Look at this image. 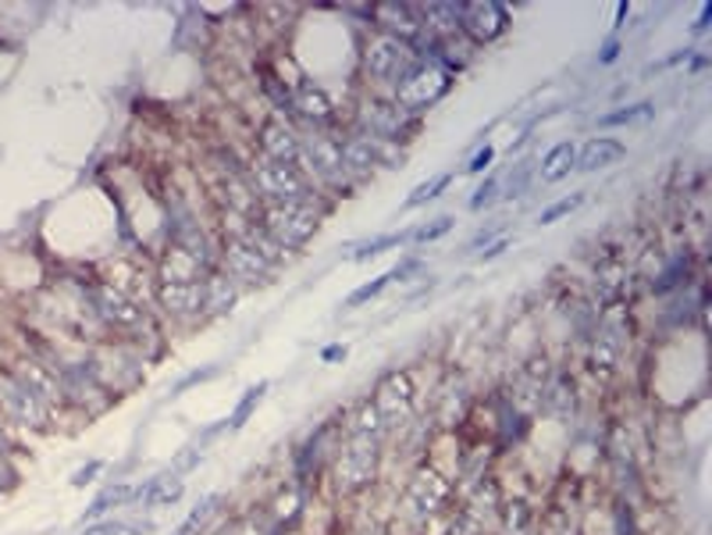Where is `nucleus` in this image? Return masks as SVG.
I'll return each mask as SVG.
<instances>
[{"label": "nucleus", "instance_id": "nucleus-1", "mask_svg": "<svg viewBox=\"0 0 712 535\" xmlns=\"http://www.w3.org/2000/svg\"><path fill=\"white\" fill-rule=\"evenodd\" d=\"M382 436L385 425L371 403L360 407V414L349 425L346 446L339 450V464H335V478H339L342 493L367 489L374 475H378V457H382Z\"/></svg>", "mask_w": 712, "mask_h": 535}, {"label": "nucleus", "instance_id": "nucleus-2", "mask_svg": "<svg viewBox=\"0 0 712 535\" xmlns=\"http://www.w3.org/2000/svg\"><path fill=\"white\" fill-rule=\"evenodd\" d=\"M246 183L253 186L257 200H267V203H303V208H314V200H317L310 178L296 169V164L271 161L264 154L250 161Z\"/></svg>", "mask_w": 712, "mask_h": 535}, {"label": "nucleus", "instance_id": "nucleus-3", "mask_svg": "<svg viewBox=\"0 0 712 535\" xmlns=\"http://www.w3.org/2000/svg\"><path fill=\"white\" fill-rule=\"evenodd\" d=\"M0 411L18 428H47L50 418H54V403L18 368H4L0 372Z\"/></svg>", "mask_w": 712, "mask_h": 535}, {"label": "nucleus", "instance_id": "nucleus-4", "mask_svg": "<svg viewBox=\"0 0 712 535\" xmlns=\"http://www.w3.org/2000/svg\"><path fill=\"white\" fill-rule=\"evenodd\" d=\"M261 214V228L285 250H300L321 228V211L303 208V203H267Z\"/></svg>", "mask_w": 712, "mask_h": 535}, {"label": "nucleus", "instance_id": "nucleus-5", "mask_svg": "<svg viewBox=\"0 0 712 535\" xmlns=\"http://www.w3.org/2000/svg\"><path fill=\"white\" fill-rule=\"evenodd\" d=\"M417 65H421L417 54H413L403 40H396V36L374 33L367 40V47H364V69H367L371 79L382 83V86L396 89Z\"/></svg>", "mask_w": 712, "mask_h": 535}, {"label": "nucleus", "instance_id": "nucleus-6", "mask_svg": "<svg viewBox=\"0 0 712 535\" xmlns=\"http://www.w3.org/2000/svg\"><path fill=\"white\" fill-rule=\"evenodd\" d=\"M357 133H367V136L388 139V144H396V147H407L410 139L421 133V119L407 114L396 100L371 97L364 111L357 114Z\"/></svg>", "mask_w": 712, "mask_h": 535}, {"label": "nucleus", "instance_id": "nucleus-7", "mask_svg": "<svg viewBox=\"0 0 712 535\" xmlns=\"http://www.w3.org/2000/svg\"><path fill=\"white\" fill-rule=\"evenodd\" d=\"M449 86H452V75L446 69H438V65H421L413 69L403 83L396 86V104L403 108L407 114H413V119H421V114L427 108H435L438 100H442L449 94Z\"/></svg>", "mask_w": 712, "mask_h": 535}, {"label": "nucleus", "instance_id": "nucleus-8", "mask_svg": "<svg viewBox=\"0 0 712 535\" xmlns=\"http://www.w3.org/2000/svg\"><path fill=\"white\" fill-rule=\"evenodd\" d=\"M300 172H303L307 178H314V183H321L325 189H335V194H342V189L353 186V178H349L346 164H342L339 139H328V136H310V139H303Z\"/></svg>", "mask_w": 712, "mask_h": 535}, {"label": "nucleus", "instance_id": "nucleus-9", "mask_svg": "<svg viewBox=\"0 0 712 535\" xmlns=\"http://www.w3.org/2000/svg\"><path fill=\"white\" fill-rule=\"evenodd\" d=\"M83 300L100 328H118V333H128V328L142 325V311L114 286H86Z\"/></svg>", "mask_w": 712, "mask_h": 535}, {"label": "nucleus", "instance_id": "nucleus-10", "mask_svg": "<svg viewBox=\"0 0 712 535\" xmlns=\"http://www.w3.org/2000/svg\"><path fill=\"white\" fill-rule=\"evenodd\" d=\"M371 407L378 411L385 432L407 425L410 414H413V378L407 372H388L378 382V389H374Z\"/></svg>", "mask_w": 712, "mask_h": 535}, {"label": "nucleus", "instance_id": "nucleus-11", "mask_svg": "<svg viewBox=\"0 0 712 535\" xmlns=\"http://www.w3.org/2000/svg\"><path fill=\"white\" fill-rule=\"evenodd\" d=\"M510 29V11L499 0H477V4H463L460 33L471 36L477 47L496 43L502 33Z\"/></svg>", "mask_w": 712, "mask_h": 535}, {"label": "nucleus", "instance_id": "nucleus-12", "mask_svg": "<svg viewBox=\"0 0 712 535\" xmlns=\"http://www.w3.org/2000/svg\"><path fill=\"white\" fill-rule=\"evenodd\" d=\"M222 261L228 264V275L246 286H271V278H275V268H271L261 253H253L250 247L239 244V239H232V236L222 247Z\"/></svg>", "mask_w": 712, "mask_h": 535}, {"label": "nucleus", "instance_id": "nucleus-13", "mask_svg": "<svg viewBox=\"0 0 712 535\" xmlns=\"http://www.w3.org/2000/svg\"><path fill=\"white\" fill-rule=\"evenodd\" d=\"M292 119H300L310 129H325V125H332L339 114H335V104L325 89L307 83V86L292 89Z\"/></svg>", "mask_w": 712, "mask_h": 535}, {"label": "nucleus", "instance_id": "nucleus-14", "mask_svg": "<svg viewBox=\"0 0 712 535\" xmlns=\"http://www.w3.org/2000/svg\"><path fill=\"white\" fill-rule=\"evenodd\" d=\"M374 22H378V33L396 36V40H403L407 47H413L424 36L417 4H378L374 8Z\"/></svg>", "mask_w": 712, "mask_h": 535}, {"label": "nucleus", "instance_id": "nucleus-15", "mask_svg": "<svg viewBox=\"0 0 712 535\" xmlns=\"http://www.w3.org/2000/svg\"><path fill=\"white\" fill-rule=\"evenodd\" d=\"M261 154L282 164H296L300 169L303 158V139L296 129H289L285 122H264L261 125Z\"/></svg>", "mask_w": 712, "mask_h": 535}, {"label": "nucleus", "instance_id": "nucleus-16", "mask_svg": "<svg viewBox=\"0 0 712 535\" xmlns=\"http://www.w3.org/2000/svg\"><path fill=\"white\" fill-rule=\"evenodd\" d=\"M186 493V482L172 475V471H164V475H153L147 478L142 486H136V503L142 511H153V507H172L183 500Z\"/></svg>", "mask_w": 712, "mask_h": 535}, {"label": "nucleus", "instance_id": "nucleus-17", "mask_svg": "<svg viewBox=\"0 0 712 535\" xmlns=\"http://www.w3.org/2000/svg\"><path fill=\"white\" fill-rule=\"evenodd\" d=\"M624 158H627V147L620 144V139H613V136H595V139H588V144L577 150L574 172H602V169H610V164L624 161Z\"/></svg>", "mask_w": 712, "mask_h": 535}, {"label": "nucleus", "instance_id": "nucleus-18", "mask_svg": "<svg viewBox=\"0 0 712 535\" xmlns=\"http://www.w3.org/2000/svg\"><path fill=\"white\" fill-rule=\"evenodd\" d=\"M158 300L178 318L203 314V283H158Z\"/></svg>", "mask_w": 712, "mask_h": 535}, {"label": "nucleus", "instance_id": "nucleus-19", "mask_svg": "<svg viewBox=\"0 0 712 535\" xmlns=\"http://www.w3.org/2000/svg\"><path fill=\"white\" fill-rule=\"evenodd\" d=\"M239 300V283L232 275H207L203 278V314H228Z\"/></svg>", "mask_w": 712, "mask_h": 535}, {"label": "nucleus", "instance_id": "nucleus-20", "mask_svg": "<svg viewBox=\"0 0 712 535\" xmlns=\"http://www.w3.org/2000/svg\"><path fill=\"white\" fill-rule=\"evenodd\" d=\"M339 150H342V164H346L349 178H364V175H371L374 169H378V164H374V150H371L364 133H353V136L339 139Z\"/></svg>", "mask_w": 712, "mask_h": 535}, {"label": "nucleus", "instance_id": "nucleus-21", "mask_svg": "<svg viewBox=\"0 0 712 535\" xmlns=\"http://www.w3.org/2000/svg\"><path fill=\"white\" fill-rule=\"evenodd\" d=\"M574 164H577V147L570 144H555L546 158H541V183L552 186V183H560V178H566L570 172H574Z\"/></svg>", "mask_w": 712, "mask_h": 535}, {"label": "nucleus", "instance_id": "nucleus-22", "mask_svg": "<svg viewBox=\"0 0 712 535\" xmlns=\"http://www.w3.org/2000/svg\"><path fill=\"white\" fill-rule=\"evenodd\" d=\"M125 503H136V486H128V482H114V486H108L93 503L86 507V518H103V514L118 511V507H125Z\"/></svg>", "mask_w": 712, "mask_h": 535}, {"label": "nucleus", "instance_id": "nucleus-23", "mask_svg": "<svg viewBox=\"0 0 712 535\" xmlns=\"http://www.w3.org/2000/svg\"><path fill=\"white\" fill-rule=\"evenodd\" d=\"M446 500V486H442V478H435V475H421L417 482H413V489H410V507L417 514H432L438 503Z\"/></svg>", "mask_w": 712, "mask_h": 535}, {"label": "nucleus", "instance_id": "nucleus-24", "mask_svg": "<svg viewBox=\"0 0 712 535\" xmlns=\"http://www.w3.org/2000/svg\"><path fill=\"white\" fill-rule=\"evenodd\" d=\"M652 114H655V104L652 100H638V104H627V108H616L610 114H602L599 122V129H620V125H645V122H652Z\"/></svg>", "mask_w": 712, "mask_h": 535}, {"label": "nucleus", "instance_id": "nucleus-25", "mask_svg": "<svg viewBox=\"0 0 712 535\" xmlns=\"http://www.w3.org/2000/svg\"><path fill=\"white\" fill-rule=\"evenodd\" d=\"M620 328L613 322H605L599 328V339H595V368H613L616 357H620Z\"/></svg>", "mask_w": 712, "mask_h": 535}, {"label": "nucleus", "instance_id": "nucleus-26", "mask_svg": "<svg viewBox=\"0 0 712 535\" xmlns=\"http://www.w3.org/2000/svg\"><path fill=\"white\" fill-rule=\"evenodd\" d=\"M410 236H413V233H385V236H378V239H367V244L353 247V253H349V258H353V261H371V258H382L385 250H396V247L410 244Z\"/></svg>", "mask_w": 712, "mask_h": 535}, {"label": "nucleus", "instance_id": "nucleus-27", "mask_svg": "<svg viewBox=\"0 0 712 535\" xmlns=\"http://www.w3.org/2000/svg\"><path fill=\"white\" fill-rule=\"evenodd\" d=\"M449 183H452V175L446 172V175H435V178H427V183H421L413 194L403 200V208L399 211H417V208H424V203H432V200H438V194H446L449 189Z\"/></svg>", "mask_w": 712, "mask_h": 535}, {"label": "nucleus", "instance_id": "nucleus-28", "mask_svg": "<svg viewBox=\"0 0 712 535\" xmlns=\"http://www.w3.org/2000/svg\"><path fill=\"white\" fill-rule=\"evenodd\" d=\"M267 389H271L267 382H257L253 389H246V393H242V400L236 403V411H232V418H228V428H232V432L242 428L246 422H250V414L257 411V407H261V400L267 397Z\"/></svg>", "mask_w": 712, "mask_h": 535}, {"label": "nucleus", "instance_id": "nucleus-29", "mask_svg": "<svg viewBox=\"0 0 712 535\" xmlns=\"http://www.w3.org/2000/svg\"><path fill=\"white\" fill-rule=\"evenodd\" d=\"M217 503H222V496H217V493L203 496V500H200L197 507H192V514L183 521V525H178V532H175V535H197V532L207 525V518H211V511H214Z\"/></svg>", "mask_w": 712, "mask_h": 535}, {"label": "nucleus", "instance_id": "nucleus-30", "mask_svg": "<svg viewBox=\"0 0 712 535\" xmlns=\"http://www.w3.org/2000/svg\"><path fill=\"white\" fill-rule=\"evenodd\" d=\"M261 79H264V83H261V86H264V94H267L271 100H275V108H282L285 114H292V89L285 86L271 69L261 72Z\"/></svg>", "mask_w": 712, "mask_h": 535}, {"label": "nucleus", "instance_id": "nucleus-31", "mask_svg": "<svg viewBox=\"0 0 712 535\" xmlns=\"http://www.w3.org/2000/svg\"><path fill=\"white\" fill-rule=\"evenodd\" d=\"M530 175H535V161H521V164H516V169L507 175V183H502V197H507V200L524 197Z\"/></svg>", "mask_w": 712, "mask_h": 535}, {"label": "nucleus", "instance_id": "nucleus-32", "mask_svg": "<svg viewBox=\"0 0 712 535\" xmlns=\"http://www.w3.org/2000/svg\"><path fill=\"white\" fill-rule=\"evenodd\" d=\"M499 194H502V175H499V172H488V175H485V183L474 189V197H471V211L491 208V203L499 200Z\"/></svg>", "mask_w": 712, "mask_h": 535}, {"label": "nucleus", "instance_id": "nucleus-33", "mask_svg": "<svg viewBox=\"0 0 712 535\" xmlns=\"http://www.w3.org/2000/svg\"><path fill=\"white\" fill-rule=\"evenodd\" d=\"M452 225H457V219L452 214H442V219H435V222H427L424 228H413V244H435V239H442L452 233Z\"/></svg>", "mask_w": 712, "mask_h": 535}, {"label": "nucleus", "instance_id": "nucleus-34", "mask_svg": "<svg viewBox=\"0 0 712 535\" xmlns=\"http://www.w3.org/2000/svg\"><path fill=\"white\" fill-rule=\"evenodd\" d=\"M392 283V272H385V275H378V278H371L367 286H360V289H353L346 297V308H360V303H367V300H374L378 293H385V286Z\"/></svg>", "mask_w": 712, "mask_h": 535}, {"label": "nucleus", "instance_id": "nucleus-35", "mask_svg": "<svg viewBox=\"0 0 712 535\" xmlns=\"http://www.w3.org/2000/svg\"><path fill=\"white\" fill-rule=\"evenodd\" d=\"M580 203H585V194H574V197H566V200H555L552 208H546V211L538 214V225H552V222L566 219V214H574Z\"/></svg>", "mask_w": 712, "mask_h": 535}, {"label": "nucleus", "instance_id": "nucleus-36", "mask_svg": "<svg viewBox=\"0 0 712 535\" xmlns=\"http://www.w3.org/2000/svg\"><path fill=\"white\" fill-rule=\"evenodd\" d=\"M100 471H103V461H89L86 468H79V471H75V475H72V486H75V489L89 486V482H93V478L100 475Z\"/></svg>", "mask_w": 712, "mask_h": 535}, {"label": "nucleus", "instance_id": "nucleus-37", "mask_svg": "<svg viewBox=\"0 0 712 535\" xmlns=\"http://www.w3.org/2000/svg\"><path fill=\"white\" fill-rule=\"evenodd\" d=\"M499 236H502V222L488 225V228H482V233H474V239H471V250H482V247H488V244H496Z\"/></svg>", "mask_w": 712, "mask_h": 535}, {"label": "nucleus", "instance_id": "nucleus-38", "mask_svg": "<svg viewBox=\"0 0 712 535\" xmlns=\"http://www.w3.org/2000/svg\"><path fill=\"white\" fill-rule=\"evenodd\" d=\"M491 161H496V147H482V150H477V154L471 158L467 172H471V175H482V172L488 169Z\"/></svg>", "mask_w": 712, "mask_h": 535}, {"label": "nucleus", "instance_id": "nucleus-39", "mask_svg": "<svg viewBox=\"0 0 712 535\" xmlns=\"http://www.w3.org/2000/svg\"><path fill=\"white\" fill-rule=\"evenodd\" d=\"M214 375H217V368H214V364H211V368H203V372H192V375H186V378L175 386V397H178V393L192 389V386H200V382H207V378H214Z\"/></svg>", "mask_w": 712, "mask_h": 535}, {"label": "nucleus", "instance_id": "nucleus-40", "mask_svg": "<svg viewBox=\"0 0 712 535\" xmlns=\"http://www.w3.org/2000/svg\"><path fill=\"white\" fill-rule=\"evenodd\" d=\"M691 54H695V50H673L670 58H663V61H655V65H649V72H663V69H673V65H688Z\"/></svg>", "mask_w": 712, "mask_h": 535}, {"label": "nucleus", "instance_id": "nucleus-41", "mask_svg": "<svg viewBox=\"0 0 712 535\" xmlns=\"http://www.w3.org/2000/svg\"><path fill=\"white\" fill-rule=\"evenodd\" d=\"M86 535H128V525H122V521H100V525L86 528Z\"/></svg>", "mask_w": 712, "mask_h": 535}, {"label": "nucleus", "instance_id": "nucleus-42", "mask_svg": "<svg viewBox=\"0 0 712 535\" xmlns=\"http://www.w3.org/2000/svg\"><path fill=\"white\" fill-rule=\"evenodd\" d=\"M620 50H624V47H620L616 36H613V40H605V43L599 47V65H613V61L620 58Z\"/></svg>", "mask_w": 712, "mask_h": 535}, {"label": "nucleus", "instance_id": "nucleus-43", "mask_svg": "<svg viewBox=\"0 0 712 535\" xmlns=\"http://www.w3.org/2000/svg\"><path fill=\"white\" fill-rule=\"evenodd\" d=\"M507 247H510V236H499V239H496V244H488V247H485V253H482V261H496V258H499V253H502V250H507Z\"/></svg>", "mask_w": 712, "mask_h": 535}, {"label": "nucleus", "instance_id": "nucleus-44", "mask_svg": "<svg viewBox=\"0 0 712 535\" xmlns=\"http://www.w3.org/2000/svg\"><path fill=\"white\" fill-rule=\"evenodd\" d=\"M709 18H712V4L702 8V15H698V22L691 25V33H695V36H702V33L709 29Z\"/></svg>", "mask_w": 712, "mask_h": 535}, {"label": "nucleus", "instance_id": "nucleus-45", "mask_svg": "<svg viewBox=\"0 0 712 535\" xmlns=\"http://www.w3.org/2000/svg\"><path fill=\"white\" fill-rule=\"evenodd\" d=\"M321 357H325V361H342V357H346V347H328Z\"/></svg>", "mask_w": 712, "mask_h": 535}, {"label": "nucleus", "instance_id": "nucleus-46", "mask_svg": "<svg viewBox=\"0 0 712 535\" xmlns=\"http://www.w3.org/2000/svg\"><path fill=\"white\" fill-rule=\"evenodd\" d=\"M627 15H630V4H620V8H616V29H620V25H624Z\"/></svg>", "mask_w": 712, "mask_h": 535}, {"label": "nucleus", "instance_id": "nucleus-47", "mask_svg": "<svg viewBox=\"0 0 712 535\" xmlns=\"http://www.w3.org/2000/svg\"><path fill=\"white\" fill-rule=\"evenodd\" d=\"M364 535H382V532H364Z\"/></svg>", "mask_w": 712, "mask_h": 535}]
</instances>
